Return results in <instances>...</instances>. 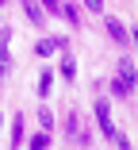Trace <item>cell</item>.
I'll return each mask as SVG.
<instances>
[{
  "instance_id": "1",
  "label": "cell",
  "mask_w": 138,
  "mask_h": 150,
  "mask_svg": "<svg viewBox=\"0 0 138 150\" xmlns=\"http://www.w3.org/2000/svg\"><path fill=\"white\" fill-rule=\"evenodd\" d=\"M111 93L115 96H134V62H130V58H123V62H119V73H115V85H111Z\"/></svg>"
},
{
  "instance_id": "2",
  "label": "cell",
  "mask_w": 138,
  "mask_h": 150,
  "mask_svg": "<svg viewBox=\"0 0 138 150\" xmlns=\"http://www.w3.org/2000/svg\"><path fill=\"white\" fill-rule=\"evenodd\" d=\"M96 123H100V131L107 135V139H115L119 131H115V119H111V108H107V100H96Z\"/></svg>"
},
{
  "instance_id": "3",
  "label": "cell",
  "mask_w": 138,
  "mask_h": 150,
  "mask_svg": "<svg viewBox=\"0 0 138 150\" xmlns=\"http://www.w3.org/2000/svg\"><path fill=\"white\" fill-rule=\"evenodd\" d=\"M58 50H65V39H42V42L35 46L39 58H50V54H58Z\"/></svg>"
},
{
  "instance_id": "4",
  "label": "cell",
  "mask_w": 138,
  "mask_h": 150,
  "mask_svg": "<svg viewBox=\"0 0 138 150\" xmlns=\"http://www.w3.org/2000/svg\"><path fill=\"white\" fill-rule=\"evenodd\" d=\"M107 35H111L115 42H123V46H130V31H127L119 19H107Z\"/></svg>"
},
{
  "instance_id": "5",
  "label": "cell",
  "mask_w": 138,
  "mask_h": 150,
  "mask_svg": "<svg viewBox=\"0 0 138 150\" xmlns=\"http://www.w3.org/2000/svg\"><path fill=\"white\" fill-rule=\"evenodd\" d=\"M23 12H27V19H31V23H42V19H46V12H42L39 0H23Z\"/></svg>"
},
{
  "instance_id": "6",
  "label": "cell",
  "mask_w": 138,
  "mask_h": 150,
  "mask_svg": "<svg viewBox=\"0 0 138 150\" xmlns=\"http://www.w3.org/2000/svg\"><path fill=\"white\" fill-rule=\"evenodd\" d=\"M8 39H12V31H4V35H0V81H4L8 62H12V58H8Z\"/></svg>"
},
{
  "instance_id": "7",
  "label": "cell",
  "mask_w": 138,
  "mask_h": 150,
  "mask_svg": "<svg viewBox=\"0 0 138 150\" xmlns=\"http://www.w3.org/2000/svg\"><path fill=\"white\" fill-rule=\"evenodd\" d=\"M23 123H27L23 115H15V119H12V150H19V142H23Z\"/></svg>"
},
{
  "instance_id": "8",
  "label": "cell",
  "mask_w": 138,
  "mask_h": 150,
  "mask_svg": "<svg viewBox=\"0 0 138 150\" xmlns=\"http://www.w3.org/2000/svg\"><path fill=\"white\" fill-rule=\"evenodd\" d=\"M65 131H69V139H77V142H85V127H81V119H77V115H69V123H65Z\"/></svg>"
},
{
  "instance_id": "9",
  "label": "cell",
  "mask_w": 138,
  "mask_h": 150,
  "mask_svg": "<svg viewBox=\"0 0 138 150\" xmlns=\"http://www.w3.org/2000/svg\"><path fill=\"white\" fill-rule=\"evenodd\" d=\"M62 77H65V81H73V77H77V66H73V58H69V54L62 58Z\"/></svg>"
},
{
  "instance_id": "10",
  "label": "cell",
  "mask_w": 138,
  "mask_h": 150,
  "mask_svg": "<svg viewBox=\"0 0 138 150\" xmlns=\"http://www.w3.org/2000/svg\"><path fill=\"white\" fill-rule=\"evenodd\" d=\"M50 88H54V73H42L39 77V96H50Z\"/></svg>"
},
{
  "instance_id": "11",
  "label": "cell",
  "mask_w": 138,
  "mask_h": 150,
  "mask_svg": "<svg viewBox=\"0 0 138 150\" xmlns=\"http://www.w3.org/2000/svg\"><path fill=\"white\" fill-rule=\"evenodd\" d=\"M46 146H50V135H46V131H39V135L31 139V150H46Z\"/></svg>"
},
{
  "instance_id": "12",
  "label": "cell",
  "mask_w": 138,
  "mask_h": 150,
  "mask_svg": "<svg viewBox=\"0 0 138 150\" xmlns=\"http://www.w3.org/2000/svg\"><path fill=\"white\" fill-rule=\"evenodd\" d=\"M39 123H42V131H46V135H50V131H54V115H50V112H46V108H42V112H39Z\"/></svg>"
},
{
  "instance_id": "13",
  "label": "cell",
  "mask_w": 138,
  "mask_h": 150,
  "mask_svg": "<svg viewBox=\"0 0 138 150\" xmlns=\"http://www.w3.org/2000/svg\"><path fill=\"white\" fill-rule=\"evenodd\" d=\"M42 12H62V0H42Z\"/></svg>"
},
{
  "instance_id": "14",
  "label": "cell",
  "mask_w": 138,
  "mask_h": 150,
  "mask_svg": "<svg viewBox=\"0 0 138 150\" xmlns=\"http://www.w3.org/2000/svg\"><path fill=\"white\" fill-rule=\"evenodd\" d=\"M81 4H85L88 12H104V0H81Z\"/></svg>"
}]
</instances>
